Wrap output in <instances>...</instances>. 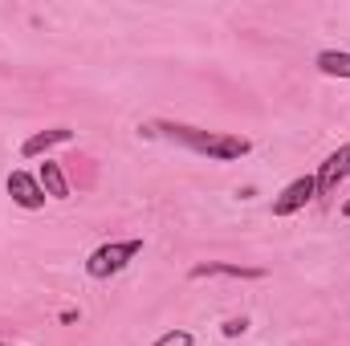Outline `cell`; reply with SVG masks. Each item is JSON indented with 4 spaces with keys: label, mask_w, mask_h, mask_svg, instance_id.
Returning a JSON list of instances; mask_svg holds the SVG:
<instances>
[{
    "label": "cell",
    "mask_w": 350,
    "mask_h": 346,
    "mask_svg": "<svg viewBox=\"0 0 350 346\" xmlns=\"http://www.w3.org/2000/svg\"><path fill=\"white\" fill-rule=\"evenodd\" d=\"M350 175V143L347 147H338L334 155H326V163L318 168L314 175V187H318V200H326V196H334L338 191V183Z\"/></svg>",
    "instance_id": "cell-5"
},
{
    "label": "cell",
    "mask_w": 350,
    "mask_h": 346,
    "mask_svg": "<svg viewBox=\"0 0 350 346\" xmlns=\"http://www.w3.org/2000/svg\"><path fill=\"white\" fill-rule=\"evenodd\" d=\"M62 143H74V131H70V127H49V131L29 135V139L21 143V155H25V159H37V155H45L49 147H62Z\"/></svg>",
    "instance_id": "cell-7"
},
{
    "label": "cell",
    "mask_w": 350,
    "mask_h": 346,
    "mask_svg": "<svg viewBox=\"0 0 350 346\" xmlns=\"http://www.w3.org/2000/svg\"><path fill=\"white\" fill-rule=\"evenodd\" d=\"M245 330H249V318H228V322L220 326V334H224V338H241Z\"/></svg>",
    "instance_id": "cell-11"
},
{
    "label": "cell",
    "mask_w": 350,
    "mask_h": 346,
    "mask_svg": "<svg viewBox=\"0 0 350 346\" xmlns=\"http://www.w3.org/2000/svg\"><path fill=\"white\" fill-rule=\"evenodd\" d=\"M139 253H143V241H110V245H98L86 257V273L94 281H106V277L122 273Z\"/></svg>",
    "instance_id": "cell-2"
},
{
    "label": "cell",
    "mask_w": 350,
    "mask_h": 346,
    "mask_svg": "<svg viewBox=\"0 0 350 346\" xmlns=\"http://www.w3.org/2000/svg\"><path fill=\"white\" fill-rule=\"evenodd\" d=\"M151 346H196V338H191V330H167V334H159Z\"/></svg>",
    "instance_id": "cell-10"
},
{
    "label": "cell",
    "mask_w": 350,
    "mask_h": 346,
    "mask_svg": "<svg viewBox=\"0 0 350 346\" xmlns=\"http://www.w3.org/2000/svg\"><path fill=\"white\" fill-rule=\"evenodd\" d=\"M0 346H8V343H0Z\"/></svg>",
    "instance_id": "cell-13"
},
{
    "label": "cell",
    "mask_w": 350,
    "mask_h": 346,
    "mask_svg": "<svg viewBox=\"0 0 350 346\" xmlns=\"http://www.w3.org/2000/svg\"><path fill=\"white\" fill-rule=\"evenodd\" d=\"M314 66L326 74V78H350V53L347 49H322L314 57Z\"/></svg>",
    "instance_id": "cell-9"
},
{
    "label": "cell",
    "mask_w": 350,
    "mask_h": 346,
    "mask_svg": "<svg viewBox=\"0 0 350 346\" xmlns=\"http://www.w3.org/2000/svg\"><path fill=\"white\" fill-rule=\"evenodd\" d=\"M37 179H41V187H45L49 200H70V179H66V172H62V163L45 159L41 172H37Z\"/></svg>",
    "instance_id": "cell-8"
},
{
    "label": "cell",
    "mask_w": 350,
    "mask_h": 346,
    "mask_svg": "<svg viewBox=\"0 0 350 346\" xmlns=\"http://www.w3.org/2000/svg\"><path fill=\"white\" fill-rule=\"evenodd\" d=\"M4 187H8V196H12V204L16 208H25V212H37V208H45V187H41V179L29 172H8L4 179Z\"/></svg>",
    "instance_id": "cell-3"
},
{
    "label": "cell",
    "mask_w": 350,
    "mask_h": 346,
    "mask_svg": "<svg viewBox=\"0 0 350 346\" xmlns=\"http://www.w3.org/2000/svg\"><path fill=\"white\" fill-rule=\"evenodd\" d=\"M342 216H347V220H350V200H347V204H342Z\"/></svg>",
    "instance_id": "cell-12"
},
{
    "label": "cell",
    "mask_w": 350,
    "mask_h": 346,
    "mask_svg": "<svg viewBox=\"0 0 350 346\" xmlns=\"http://www.w3.org/2000/svg\"><path fill=\"white\" fill-rule=\"evenodd\" d=\"M310 200H318V187H314V175H297L293 183H285L281 187V196L273 200V216L281 220V216H293V212H301Z\"/></svg>",
    "instance_id": "cell-4"
},
{
    "label": "cell",
    "mask_w": 350,
    "mask_h": 346,
    "mask_svg": "<svg viewBox=\"0 0 350 346\" xmlns=\"http://www.w3.org/2000/svg\"><path fill=\"white\" fill-rule=\"evenodd\" d=\"M191 281H200V277H232V281H261L265 269H253V265H232V261H200V265H191V273H187Z\"/></svg>",
    "instance_id": "cell-6"
},
{
    "label": "cell",
    "mask_w": 350,
    "mask_h": 346,
    "mask_svg": "<svg viewBox=\"0 0 350 346\" xmlns=\"http://www.w3.org/2000/svg\"><path fill=\"white\" fill-rule=\"evenodd\" d=\"M151 135H163L179 147L196 151V155H208L216 163H232V159H245L253 151V139L245 135H224V131H200V127H187V122H155Z\"/></svg>",
    "instance_id": "cell-1"
}]
</instances>
